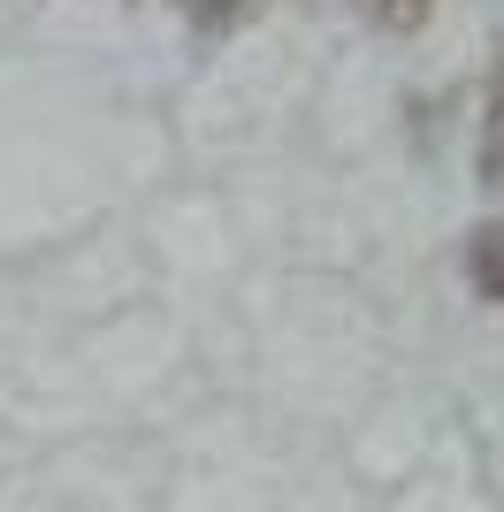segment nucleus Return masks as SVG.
<instances>
[{"label":"nucleus","mask_w":504,"mask_h":512,"mask_svg":"<svg viewBox=\"0 0 504 512\" xmlns=\"http://www.w3.org/2000/svg\"><path fill=\"white\" fill-rule=\"evenodd\" d=\"M482 176L504 184V62H497V85H489V130H482Z\"/></svg>","instance_id":"nucleus-2"},{"label":"nucleus","mask_w":504,"mask_h":512,"mask_svg":"<svg viewBox=\"0 0 504 512\" xmlns=\"http://www.w3.org/2000/svg\"><path fill=\"white\" fill-rule=\"evenodd\" d=\"M466 268H474V291L504 306V222H489V230L474 237V253H466Z\"/></svg>","instance_id":"nucleus-1"},{"label":"nucleus","mask_w":504,"mask_h":512,"mask_svg":"<svg viewBox=\"0 0 504 512\" xmlns=\"http://www.w3.org/2000/svg\"><path fill=\"white\" fill-rule=\"evenodd\" d=\"M191 23H207V31H222V23H237L245 16V0H176Z\"/></svg>","instance_id":"nucleus-4"},{"label":"nucleus","mask_w":504,"mask_h":512,"mask_svg":"<svg viewBox=\"0 0 504 512\" xmlns=\"http://www.w3.org/2000/svg\"><path fill=\"white\" fill-rule=\"evenodd\" d=\"M428 8H436V0H367V16H375L382 31H420Z\"/></svg>","instance_id":"nucleus-3"}]
</instances>
